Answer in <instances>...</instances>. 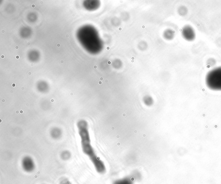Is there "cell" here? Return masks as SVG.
Returning <instances> with one entry per match:
<instances>
[{
  "mask_svg": "<svg viewBox=\"0 0 221 184\" xmlns=\"http://www.w3.org/2000/svg\"><path fill=\"white\" fill-rule=\"evenodd\" d=\"M35 6H36V5H35V4H32V7L33 8H34V7H35Z\"/></svg>",
  "mask_w": 221,
  "mask_h": 184,
  "instance_id": "30bf717a",
  "label": "cell"
},
{
  "mask_svg": "<svg viewBox=\"0 0 221 184\" xmlns=\"http://www.w3.org/2000/svg\"><path fill=\"white\" fill-rule=\"evenodd\" d=\"M24 43H25V44H28V41H27V40H25V41H24Z\"/></svg>",
  "mask_w": 221,
  "mask_h": 184,
  "instance_id": "7c38bea8",
  "label": "cell"
},
{
  "mask_svg": "<svg viewBox=\"0 0 221 184\" xmlns=\"http://www.w3.org/2000/svg\"><path fill=\"white\" fill-rule=\"evenodd\" d=\"M182 34L186 40L188 41H193L196 38L195 30L192 26L187 25L183 27L182 29Z\"/></svg>",
  "mask_w": 221,
  "mask_h": 184,
  "instance_id": "277c9868",
  "label": "cell"
},
{
  "mask_svg": "<svg viewBox=\"0 0 221 184\" xmlns=\"http://www.w3.org/2000/svg\"><path fill=\"white\" fill-rule=\"evenodd\" d=\"M57 47H58V48H59V47H60V44H58L57 45Z\"/></svg>",
  "mask_w": 221,
  "mask_h": 184,
  "instance_id": "8fae6325",
  "label": "cell"
},
{
  "mask_svg": "<svg viewBox=\"0 0 221 184\" xmlns=\"http://www.w3.org/2000/svg\"><path fill=\"white\" fill-rule=\"evenodd\" d=\"M64 62V61L63 60H61V61H60V63H63Z\"/></svg>",
  "mask_w": 221,
  "mask_h": 184,
  "instance_id": "2e32d148",
  "label": "cell"
},
{
  "mask_svg": "<svg viewBox=\"0 0 221 184\" xmlns=\"http://www.w3.org/2000/svg\"><path fill=\"white\" fill-rule=\"evenodd\" d=\"M15 49H16V50H18L19 49V47L18 46H16V47H15Z\"/></svg>",
  "mask_w": 221,
  "mask_h": 184,
  "instance_id": "4fadbf2b",
  "label": "cell"
},
{
  "mask_svg": "<svg viewBox=\"0 0 221 184\" xmlns=\"http://www.w3.org/2000/svg\"><path fill=\"white\" fill-rule=\"evenodd\" d=\"M12 86H13V87H15V86H16V84H13Z\"/></svg>",
  "mask_w": 221,
  "mask_h": 184,
  "instance_id": "9a60e30c",
  "label": "cell"
},
{
  "mask_svg": "<svg viewBox=\"0 0 221 184\" xmlns=\"http://www.w3.org/2000/svg\"><path fill=\"white\" fill-rule=\"evenodd\" d=\"M31 66H33L34 65V64L33 63H31L30 65Z\"/></svg>",
  "mask_w": 221,
  "mask_h": 184,
  "instance_id": "d6986e66",
  "label": "cell"
},
{
  "mask_svg": "<svg viewBox=\"0 0 221 184\" xmlns=\"http://www.w3.org/2000/svg\"><path fill=\"white\" fill-rule=\"evenodd\" d=\"M143 102L145 106L147 107H150L153 105L154 100L151 96H146L143 98Z\"/></svg>",
  "mask_w": 221,
  "mask_h": 184,
  "instance_id": "8992f818",
  "label": "cell"
},
{
  "mask_svg": "<svg viewBox=\"0 0 221 184\" xmlns=\"http://www.w3.org/2000/svg\"><path fill=\"white\" fill-rule=\"evenodd\" d=\"M22 167L23 170L27 173H32L36 168L35 164L31 157L26 156L22 161Z\"/></svg>",
  "mask_w": 221,
  "mask_h": 184,
  "instance_id": "3957f363",
  "label": "cell"
},
{
  "mask_svg": "<svg viewBox=\"0 0 221 184\" xmlns=\"http://www.w3.org/2000/svg\"><path fill=\"white\" fill-rule=\"evenodd\" d=\"M59 184H73L68 178H61L59 181Z\"/></svg>",
  "mask_w": 221,
  "mask_h": 184,
  "instance_id": "ba28073f",
  "label": "cell"
},
{
  "mask_svg": "<svg viewBox=\"0 0 221 184\" xmlns=\"http://www.w3.org/2000/svg\"><path fill=\"white\" fill-rule=\"evenodd\" d=\"M28 45H30V43H28Z\"/></svg>",
  "mask_w": 221,
  "mask_h": 184,
  "instance_id": "44dd1931",
  "label": "cell"
},
{
  "mask_svg": "<svg viewBox=\"0 0 221 184\" xmlns=\"http://www.w3.org/2000/svg\"><path fill=\"white\" fill-rule=\"evenodd\" d=\"M1 58H2V59H4V58H5V56H4V55H2L1 56Z\"/></svg>",
  "mask_w": 221,
  "mask_h": 184,
  "instance_id": "5bb4252c",
  "label": "cell"
},
{
  "mask_svg": "<svg viewBox=\"0 0 221 184\" xmlns=\"http://www.w3.org/2000/svg\"><path fill=\"white\" fill-rule=\"evenodd\" d=\"M2 33H4L5 32V31L4 30H2Z\"/></svg>",
  "mask_w": 221,
  "mask_h": 184,
  "instance_id": "e0dca14e",
  "label": "cell"
},
{
  "mask_svg": "<svg viewBox=\"0 0 221 184\" xmlns=\"http://www.w3.org/2000/svg\"><path fill=\"white\" fill-rule=\"evenodd\" d=\"M206 83L210 89L221 91V67L213 69L207 73Z\"/></svg>",
  "mask_w": 221,
  "mask_h": 184,
  "instance_id": "7a4b0ae2",
  "label": "cell"
},
{
  "mask_svg": "<svg viewBox=\"0 0 221 184\" xmlns=\"http://www.w3.org/2000/svg\"><path fill=\"white\" fill-rule=\"evenodd\" d=\"M29 75H31V74H32L31 72H29Z\"/></svg>",
  "mask_w": 221,
  "mask_h": 184,
  "instance_id": "ffe728a7",
  "label": "cell"
},
{
  "mask_svg": "<svg viewBox=\"0 0 221 184\" xmlns=\"http://www.w3.org/2000/svg\"><path fill=\"white\" fill-rule=\"evenodd\" d=\"M78 125L81 127H79V132L81 138L82 152L88 157L97 172L101 174H105L106 172V167L105 164L97 155L94 148L91 145V138L88 130L87 122L82 120L81 124L79 122Z\"/></svg>",
  "mask_w": 221,
  "mask_h": 184,
  "instance_id": "6da1fadb",
  "label": "cell"
},
{
  "mask_svg": "<svg viewBox=\"0 0 221 184\" xmlns=\"http://www.w3.org/2000/svg\"><path fill=\"white\" fill-rule=\"evenodd\" d=\"M113 184H134V181L131 177L129 176L118 179Z\"/></svg>",
  "mask_w": 221,
  "mask_h": 184,
  "instance_id": "5b68a950",
  "label": "cell"
},
{
  "mask_svg": "<svg viewBox=\"0 0 221 184\" xmlns=\"http://www.w3.org/2000/svg\"><path fill=\"white\" fill-rule=\"evenodd\" d=\"M66 37L67 38H69V35H66Z\"/></svg>",
  "mask_w": 221,
  "mask_h": 184,
  "instance_id": "ac0fdd59",
  "label": "cell"
},
{
  "mask_svg": "<svg viewBox=\"0 0 221 184\" xmlns=\"http://www.w3.org/2000/svg\"><path fill=\"white\" fill-rule=\"evenodd\" d=\"M70 156H71V154L70 152L68 151H64V152H63L61 154V158L65 161L69 160L70 158Z\"/></svg>",
  "mask_w": 221,
  "mask_h": 184,
  "instance_id": "52a82bcc",
  "label": "cell"
},
{
  "mask_svg": "<svg viewBox=\"0 0 221 184\" xmlns=\"http://www.w3.org/2000/svg\"><path fill=\"white\" fill-rule=\"evenodd\" d=\"M20 58V57L19 56H18V55L16 56V59H19Z\"/></svg>",
  "mask_w": 221,
  "mask_h": 184,
  "instance_id": "9c48e42d",
  "label": "cell"
}]
</instances>
